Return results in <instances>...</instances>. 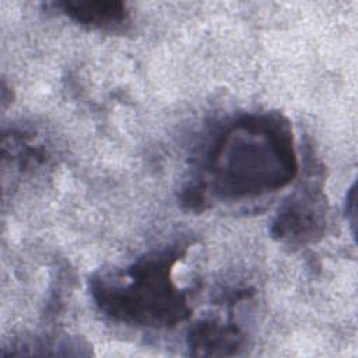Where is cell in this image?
<instances>
[{"label": "cell", "mask_w": 358, "mask_h": 358, "mask_svg": "<svg viewBox=\"0 0 358 358\" xmlns=\"http://www.w3.org/2000/svg\"><path fill=\"white\" fill-rule=\"evenodd\" d=\"M183 256L165 249L138 259L123 273L99 274L91 280V294L110 317L136 326L165 327L185 320L190 308L186 292L172 280V270Z\"/></svg>", "instance_id": "7a4b0ae2"}, {"label": "cell", "mask_w": 358, "mask_h": 358, "mask_svg": "<svg viewBox=\"0 0 358 358\" xmlns=\"http://www.w3.org/2000/svg\"><path fill=\"white\" fill-rule=\"evenodd\" d=\"M243 344V334L234 322L203 319L192 326L187 345L193 355H231Z\"/></svg>", "instance_id": "277c9868"}, {"label": "cell", "mask_w": 358, "mask_h": 358, "mask_svg": "<svg viewBox=\"0 0 358 358\" xmlns=\"http://www.w3.org/2000/svg\"><path fill=\"white\" fill-rule=\"evenodd\" d=\"M56 6L76 22L96 29H120L130 20L126 4L116 0H66Z\"/></svg>", "instance_id": "5b68a950"}, {"label": "cell", "mask_w": 358, "mask_h": 358, "mask_svg": "<svg viewBox=\"0 0 358 358\" xmlns=\"http://www.w3.org/2000/svg\"><path fill=\"white\" fill-rule=\"evenodd\" d=\"M315 175L316 172L312 176ZM313 178L302 183L278 210L271 227L275 239L301 245L313 242L323 234L326 203L322 185Z\"/></svg>", "instance_id": "3957f363"}, {"label": "cell", "mask_w": 358, "mask_h": 358, "mask_svg": "<svg viewBox=\"0 0 358 358\" xmlns=\"http://www.w3.org/2000/svg\"><path fill=\"white\" fill-rule=\"evenodd\" d=\"M298 173L288 119L278 112L252 113L228 123L203 159L201 180L183 193L189 208H204L207 196L222 200L259 197L287 186Z\"/></svg>", "instance_id": "6da1fadb"}]
</instances>
